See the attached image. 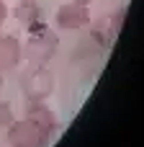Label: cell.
I'll list each match as a JSON object with an SVG mask.
<instances>
[{
    "instance_id": "obj_8",
    "label": "cell",
    "mask_w": 144,
    "mask_h": 147,
    "mask_svg": "<svg viewBox=\"0 0 144 147\" xmlns=\"http://www.w3.org/2000/svg\"><path fill=\"white\" fill-rule=\"evenodd\" d=\"M13 124V106L0 96V127L5 129V127H10Z\"/></svg>"
},
{
    "instance_id": "obj_5",
    "label": "cell",
    "mask_w": 144,
    "mask_h": 147,
    "mask_svg": "<svg viewBox=\"0 0 144 147\" xmlns=\"http://www.w3.org/2000/svg\"><path fill=\"white\" fill-rule=\"evenodd\" d=\"M23 59V44L13 34H0V72L15 70Z\"/></svg>"
},
{
    "instance_id": "obj_3",
    "label": "cell",
    "mask_w": 144,
    "mask_h": 147,
    "mask_svg": "<svg viewBox=\"0 0 144 147\" xmlns=\"http://www.w3.org/2000/svg\"><path fill=\"white\" fill-rule=\"evenodd\" d=\"M54 72L46 65H28L21 72V90L26 101H46L54 93Z\"/></svg>"
},
{
    "instance_id": "obj_6",
    "label": "cell",
    "mask_w": 144,
    "mask_h": 147,
    "mask_svg": "<svg viewBox=\"0 0 144 147\" xmlns=\"http://www.w3.org/2000/svg\"><path fill=\"white\" fill-rule=\"evenodd\" d=\"M124 10H126V8H119V16H116V13H108V16L98 18V21L93 23V39H98L100 44H111V41L116 39L119 28H121Z\"/></svg>"
},
{
    "instance_id": "obj_9",
    "label": "cell",
    "mask_w": 144,
    "mask_h": 147,
    "mask_svg": "<svg viewBox=\"0 0 144 147\" xmlns=\"http://www.w3.org/2000/svg\"><path fill=\"white\" fill-rule=\"evenodd\" d=\"M5 18H8V5L0 0V28H3V23H5Z\"/></svg>"
},
{
    "instance_id": "obj_7",
    "label": "cell",
    "mask_w": 144,
    "mask_h": 147,
    "mask_svg": "<svg viewBox=\"0 0 144 147\" xmlns=\"http://www.w3.org/2000/svg\"><path fill=\"white\" fill-rule=\"evenodd\" d=\"M13 18L15 21H21L28 31L31 28H36L39 23H44L41 18H44V13H41V5L36 3V0H18L15 3V8H13Z\"/></svg>"
},
{
    "instance_id": "obj_4",
    "label": "cell",
    "mask_w": 144,
    "mask_h": 147,
    "mask_svg": "<svg viewBox=\"0 0 144 147\" xmlns=\"http://www.w3.org/2000/svg\"><path fill=\"white\" fill-rule=\"evenodd\" d=\"M88 23H90V8H88L85 3L72 0V3L59 5V10H57V26H59V28L75 31V28H82V26H88Z\"/></svg>"
},
{
    "instance_id": "obj_10",
    "label": "cell",
    "mask_w": 144,
    "mask_h": 147,
    "mask_svg": "<svg viewBox=\"0 0 144 147\" xmlns=\"http://www.w3.org/2000/svg\"><path fill=\"white\" fill-rule=\"evenodd\" d=\"M77 3H85V5H88V3H90V0H77Z\"/></svg>"
},
{
    "instance_id": "obj_2",
    "label": "cell",
    "mask_w": 144,
    "mask_h": 147,
    "mask_svg": "<svg viewBox=\"0 0 144 147\" xmlns=\"http://www.w3.org/2000/svg\"><path fill=\"white\" fill-rule=\"evenodd\" d=\"M57 34L46 23H39L28 31V41L23 44V59H28V65H49V59L57 54Z\"/></svg>"
},
{
    "instance_id": "obj_1",
    "label": "cell",
    "mask_w": 144,
    "mask_h": 147,
    "mask_svg": "<svg viewBox=\"0 0 144 147\" xmlns=\"http://www.w3.org/2000/svg\"><path fill=\"white\" fill-rule=\"evenodd\" d=\"M8 129V145L10 147H49V140L54 132H49L44 124H39L36 119L31 116H23V119H13Z\"/></svg>"
}]
</instances>
